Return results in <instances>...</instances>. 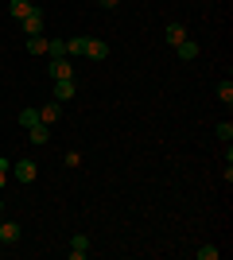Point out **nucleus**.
Returning <instances> with one entry per match:
<instances>
[{
  "mask_svg": "<svg viewBox=\"0 0 233 260\" xmlns=\"http://www.w3.org/2000/svg\"><path fill=\"white\" fill-rule=\"evenodd\" d=\"M47 70H51V78H55V82L74 78V62H70V58H51V66H47Z\"/></svg>",
  "mask_w": 233,
  "mask_h": 260,
  "instance_id": "1",
  "label": "nucleus"
},
{
  "mask_svg": "<svg viewBox=\"0 0 233 260\" xmlns=\"http://www.w3.org/2000/svg\"><path fill=\"white\" fill-rule=\"evenodd\" d=\"M12 175H16L20 183H35V175H39V167H35L31 159H20V163H12Z\"/></svg>",
  "mask_w": 233,
  "mask_h": 260,
  "instance_id": "2",
  "label": "nucleus"
},
{
  "mask_svg": "<svg viewBox=\"0 0 233 260\" xmlns=\"http://www.w3.org/2000/svg\"><path fill=\"white\" fill-rule=\"evenodd\" d=\"M89 256V237L86 233H74L70 237V260H86Z\"/></svg>",
  "mask_w": 233,
  "mask_h": 260,
  "instance_id": "3",
  "label": "nucleus"
},
{
  "mask_svg": "<svg viewBox=\"0 0 233 260\" xmlns=\"http://www.w3.org/2000/svg\"><path fill=\"white\" fill-rule=\"evenodd\" d=\"M23 31H27V35H39V31H43V12H39V8H31V12H27V16H23Z\"/></svg>",
  "mask_w": 233,
  "mask_h": 260,
  "instance_id": "4",
  "label": "nucleus"
},
{
  "mask_svg": "<svg viewBox=\"0 0 233 260\" xmlns=\"http://www.w3.org/2000/svg\"><path fill=\"white\" fill-rule=\"evenodd\" d=\"M58 117H62V101H55V98H51L43 109H39V120H43V124H55Z\"/></svg>",
  "mask_w": 233,
  "mask_h": 260,
  "instance_id": "5",
  "label": "nucleus"
},
{
  "mask_svg": "<svg viewBox=\"0 0 233 260\" xmlns=\"http://www.w3.org/2000/svg\"><path fill=\"white\" fill-rule=\"evenodd\" d=\"M16 241H20V225L4 217V221H0V245H16Z\"/></svg>",
  "mask_w": 233,
  "mask_h": 260,
  "instance_id": "6",
  "label": "nucleus"
},
{
  "mask_svg": "<svg viewBox=\"0 0 233 260\" xmlns=\"http://www.w3.org/2000/svg\"><path fill=\"white\" fill-rule=\"evenodd\" d=\"M163 39L171 47H179L183 39H187V27H183V23H167V27H163Z\"/></svg>",
  "mask_w": 233,
  "mask_h": 260,
  "instance_id": "7",
  "label": "nucleus"
},
{
  "mask_svg": "<svg viewBox=\"0 0 233 260\" xmlns=\"http://www.w3.org/2000/svg\"><path fill=\"white\" fill-rule=\"evenodd\" d=\"M27 136H31V144H35V148H43V144L51 140V128H47L43 120H39V124H31V128H27Z\"/></svg>",
  "mask_w": 233,
  "mask_h": 260,
  "instance_id": "8",
  "label": "nucleus"
},
{
  "mask_svg": "<svg viewBox=\"0 0 233 260\" xmlns=\"http://www.w3.org/2000/svg\"><path fill=\"white\" fill-rule=\"evenodd\" d=\"M51 93H55V101H70V98H74V78L55 82V89H51Z\"/></svg>",
  "mask_w": 233,
  "mask_h": 260,
  "instance_id": "9",
  "label": "nucleus"
},
{
  "mask_svg": "<svg viewBox=\"0 0 233 260\" xmlns=\"http://www.w3.org/2000/svg\"><path fill=\"white\" fill-rule=\"evenodd\" d=\"M175 51H179V58H187V62H190V58H198V43H194L190 35H187V39H183V43L175 47Z\"/></svg>",
  "mask_w": 233,
  "mask_h": 260,
  "instance_id": "10",
  "label": "nucleus"
},
{
  "mask_svg": "<svg viewBox=\"0 0 233 260\" xmlns=\"http://www.w3.org/2000/svg\"><path fill=\"white\" fill-rule=\"evenodd\" d=\"M47 54H51V58H70L66 54V39H47Z\"/></svg>",
  "mask_w": 233,
  "mask_h": 260,
  "instance_id": "11",
  "label": "nucleus"
},
{
  "mask_svg": "<svg viewBox=\"0 0 233 260\" xmlns=\"http://www.w3.org/2000/svg\"><path fill=\"white\" fill-rule=\"evenodd\" d=\"M27 54H35V58L47 54V39H43V35H27Z\"/></svg>",
  "mask_w": 233,
  "mask_h": 260,
  "instance_id": "12",
  "label": "nucleus"
},
{
  "mask_svg": "<svg viewBox=\"0 0 233 260\" xmlns=\"http://www.w3.org/2000/svg\"><path fill=\"white\" fill-rule=\"evenodd\" d=\"M86 54H89V58H105V54H109V47L101 43V39H86Z\"/></svg>",
  "mask_w": 233,
  "mask_h": 260,
  "instance_id": "13",
  "label": "nucleus"
},
{
  "mask_svg": "<svg viewBox=\"0 0 233 260\" xmlns=\"http://www.w3.org/2000/svg\"><path fill=\"white\" fill-rule=\"evenodd\" d=\"M66 54H86V35H74V39H66Z\"/></svg>",
  "mask_w": 233,
  "mask_h": 260,
  "instance_id": "14",
  "label": "nucleus"
},
{
  "mask_svg": "<svg viewBox=\"0 0 233 260\" xmlns=\"http://www.w3.org/2000/svg\"><path fill=\"white\" fill-rule=\"evenodd\" d=\"M31 8H35L31 0H12V16H16V20H23V16H27Z\"/></svg>",
  "mask_w": 233,
  "mask_h": 260,
  "instance_id": "15",
  "label": "nucleus"
},
{
  "mask_svg": "<svg viewBox=\"0 0 233 260\" xmlns=\"http://www.w3.org/2000/svg\"><path fill=\"white\" fill-rule=\"evenodd\" d=\"M20 124H23V128L39 124V109H23V113H20Z\"/></svg>",
  "mask_w": 233,
  "mask_h": 260,
  "instance_id": "16",
  "label": "nucleus"
},
{
  "mask_svg": "<svg viewBox=\"0 0 233 260\" xmlns=\"http://www.w3.org/2000/svg\"><path fill=\"white\" fill-rule=\"evenodd\" d=\"M218 98H222L225 105H229V101H233V82H229V78H225L222 86H218Z\"/></svg>",
  "mask_w": 233,
  "mask_h": 260,
  "instance_id": "17",
  "label": "nucleus"
},
{
  "mask_svg": "<svg viewBox=\"0 0 233 260\" xmlns=\"http://www.w3.org/2000/svg\"><path fill=\"white\" fill-rule=\"evenodd\" d=\"M222 256V249H214V245H202L198 249V260H218Z\"/></svg>",
  "mask_w": 233,
  "mask_h": 260,
  "instance_id": "18",
  "label": "nucleus"
},
{
  "mask_svg": "<svg viewBox=\"0 0 233 260\" xmlns=\"http://www.w3.org/2000/svg\"><path fill=\"white\" fill-rule=\"evenodd\" d=\"M218 140H222V144L233 140V124H229V120H225V124H218Z\"/></svg>",
  "mask_w": 233,
  "mask_h": 260,
  "instance_id": "19",
  "label": "nucleus"
},
{
  "mask_svg": "<svg viewBox=\"0 0 233 260\" xmlns=\"http://www.w3.org/2000/svg\"><path fill=\"white\" fill-rule=\"evenodd\" d=\"M62 163H66V167H78V163H82V155H78V152H66V155H62Z\"/></svg>",
  "mask_w": 233,
  "mask_h": 260,
  "instance_id": "20",
  "label": "nucleus"
},
{
  "mask_svg": "<svg viewBox=\"0 0 233 260\" xmlns=\"http://www.w3.org/2000/svg\"><path fill=\"white\" fill-rule=\"evenodd\" d=\"M101 8H117V4H121V0H97Z\"/></svg>",
  "mask_w": 233,
  "mask_h": 260,
  "instance_id": "21",
  "label": "nucleus"
},
{
  "mask_svg": "<svg viewBox=\"0 0 233 260\" xmlns=\"http://www.w3.org/2000/svg\"><path fill=\"white\" fill-rule=\"evenodd\" d=\"M4 186H8V171H0V190H4Z\"/></svg>",
  "mask_w": 233,
  "mask_h": 260,
  "instance_id": "22",
  "label": "nucleus"
},
{
  "mask_svg": "<svg viewBox=\"0 0 233 260\" xmlns=\"http://www.w3.org/2000/svg\"><path fill=\"white\" fill-rule=\"evenodd\" d=\"M0 217H4V202H0Z\"/></svg>",
  "mask_w": 233,
  "mask_h": 260,
  "instance_id": "23",
  "label": "nucleus"
},
{
  "mask_svg": "<svg viewBox=\"0 0 233 260\" xmlns=\"http://www.w3.org/2000/svg\"><path fill=\"white\" fill-rule=\"evenodd\" d=\"M0 47H4V39H0Z\"/></svg>",
  "mask_w": 233,
  "mask_h": 260,
  "instance_id": "24",
  "label": "nucleus"
}]
</instances>
